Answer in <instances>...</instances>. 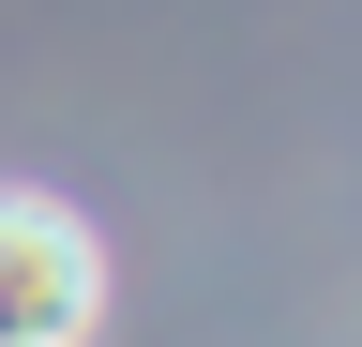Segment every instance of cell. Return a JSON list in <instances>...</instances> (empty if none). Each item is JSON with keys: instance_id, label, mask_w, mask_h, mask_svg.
I'll list each match as a JSON object with an SVG mask.
<instances>
[{"instance_id": "1", "label": "cell", "mask_w": 362, "mask_h": 347, "mask_svg": "<svg viewBox=\"0 0 362 347\" xmlns=\"http://www.w3.org/2000/svg\"><path fill=\"white\" fill-rule=\"evenodd\" d=\"M106 317V257L61 196H16L0 182V347H76Z\"/></svg>"}]
</instances>
